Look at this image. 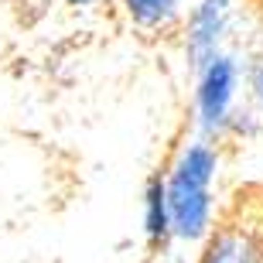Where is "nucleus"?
I'll return each instance as SVG.
<instances>
[{
	"label": "nucleus",
	"mask_w": 263,
	"mask_h": 263,
	"mask_svg": "<svg viewBox=\"0 0 263 263\" xmlns=\"http://www.w3.org/2000/svg\"><path fill=\"white\" fill-rule=\"evenodd\" d=\"M236 89H239V62L233 55L219 51L209 65L198 68V89H195V117L198 134L209 140H219L233 127L236 117Z\"/></svg>",
	"instance_id": "7ed1b4c3"
},
{
	"label": "nucleus",
	"mask_w": 263,
	"mask_h": 263,
	"mask_svg": "<svg viewBox=\"0 0 263 263\" xmlns=\"http://www.w3.org/2000/svg\"><path fill=\"white\" fill-rule=\"evenodd\" d=\"M219 171V151L215 140L198 134L175 154L164 171L167 209H171V229L181 243H202L215 226V198L212 181Z\"/></svg>",
	"instance_id": "f257e3e1"
},
{
	"label": "nucleus",
	"mask_w": 263,
	"mask_h": 263,
	"mask_svg": "<svg viewBox=\"0 0 263 263\" xmlns=\"http://www.w3.org/2000/svg\"><path fill=\"white\" fill-rule=\"evenodd\" d=\"M68 7H89V4H96V0H65Z\"/></svg>",
	"instance_id": "6e6552de"
},
{
	"label": "nucleus",
	"mask_w": 263,
	"mask_h": 263,
	"mask_svg": "<svg viewBox=\"0 0 263 263\" xmlns=\"http://www.w3.org/2000/svg\"><path fill=\"white\" fill-rule=\"evenodd\" d=\"M198 263H263V192L246 188L212 226Z\"/></svg>",
	"instance_id": "f03ea898"
},
{
	"label": "nucleus",
	"mask_w": 263,
	"mask_h": 263,
	"mask_svg": "<svg viewBox=\"0 0 263 263\" xmlns=\"http://www.w3.org/2000/svg\"><path fill=\"white\" fill-rule=\"evenodd\" d=\"M250 89H253V99H256V106H260V113H263V59L253 65V79H250Z\"/></svg>",
	"instance_id": "0eeeda50"
},
{
	"label": "nucleus",
	"mask_w": 263,
	"mask_h": 263,
	"mask_svg": "<svg viewBox=\"0 0 263 263\" xmlns=\"http://www.w3.org/2000/svg\"><path fill=\"white\" fill-rule=\"evenodd\" d=\"M229 14H233V0H198L192 7L185 48L195 72L222 51V38L229 31Z\"/></svg>",
	"instance_id": "20e7f679"
},
{
	"label": "nucleus",
	"mask_w": 263,
	"mask_h": 263,
	"mask_svg": "<svg viewBox=\"0 0 263 263\" xmlns=\"http://www.w3.org/2000/svg\"><path fill=\"white\" fill-rule=\"evenodd\" d=\"M144 236H147V243H151V250H161V246H167L175 239L164 171H154L144 185Z\"/></svg>",
	"instance_id": "39448f33"
},
{
	"label": "nucleus",
	"mask_w": 263,
	"mask_h": 263,
	"mask_svg": "<svg viewBox=\"0 0 263 263\" xmlns=\"http://www.w3.org/2000/svg\"><path fill=\"white\" fill-rule=\"evenodd\" d=\"M130 21L144 31H164L181 17L185 0H123Z\"/></svg>",
	"instance_id": "423d86ee"
}]
</instances>
